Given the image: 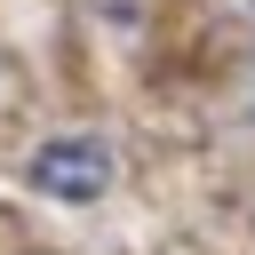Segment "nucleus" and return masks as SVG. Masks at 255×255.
I'll return each instance as SVG.
<instances>
[{"instance_id":"nucleus-1","label":"nucleus","mask_w":255,"mask_h":255,"mask_svg":"<svg viewBox=\"0 0 255 255\" xmlns=\"http://www.w3.org/2000/svg\"><path fill=\"white\" fill-rule=\"evenodd\" d=\"M32 183L56 191V199H96L112 183V151L96 135H64V143H40L32 151Z\"/></svg>"}]
</instances>
